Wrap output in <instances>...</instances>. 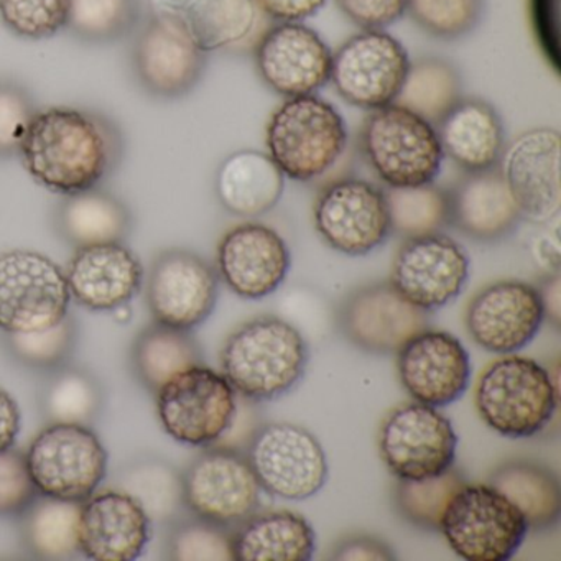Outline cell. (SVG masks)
I'll return each instance as SVG.
<instances>
[{
  "label": "cell",
  "instance_id": "1",
  "mask_svg": "<svg viewBox=\"0 0 561 561\" xmlns=\"http://www.w3.org/2000/svg\"><path fill=\"white\" fill-rule=\"evenodd\" d=\"M123 153V133L106 114L57 106L38 110L19 156L38 185L67 196L100 186Z\"/></svg>",
  "mask_w": 561,
  "mask_h": 561
},
{
  "label": "cell",
  "instance_id": "2",
  "mask_svg": "<svg viewBox=\"0 0 561 561\" xmlns=\"http://www.w3.org/2000/svg\"><path fill=\"white\" fill-rule=\"evenodd\" d=\"M308 359L310 350L297 328L277 317H261L228 337L221 374L244 399L268 402L304 379Z\"/></svg>",
  "mask_w": 561,
  "mask_h": 561
},
{
  "label": "cell",
  "instance_id": "3",
  "mask_svg": "<svg viewBox=\"0 0 561 561\" xmlns=\"http://www.w3.org/2000/svg\"><path fill=\"white\" fill-rule=\"evenodd\" d=\"M265 142L284 176L313 182L346 152V123L333 104L317 94L288 98L268 119Z\"/></svg>",
  "mask_w": 561,
  "mask_h": 561
},
{
  "label": "cell",
  "instance_id": "4",
  "mask_svg": "<svg viewBox=\"0 0 561 561\" xmlns=\"http://www.w3.org/2000/svg\"><path fill=\"white\" fill-rule=\"evenodd\" d=\"M550 370L527 357L508 356L485 369L476 389V409L485 425L505 438H531L553 419L560 399Z\"/></svg>",
  "mask_w": 561,
  "mask_h": 561
},
{
  "label": "cell",
  "instance_id": "5",
  "mask_svg": "<svg viewBox=\"0 0 561 561\" xmlns=\"http://www.w3.org/2000/svg\"><path fill=\"white\" fill-rule=\"evenodd\" d=\"M359 146L374 173L392 188L435 182L445 160L435 126L396 103L370 111Z\"/></svg>",
  "mask_w": 561,
  "mask_h": 561
},
{
  "label": "cell",
  "instance_id": "6",
  "mask_svg": "<svg viewBox=\"0 0 561 561\" xmlns=\"http://www.w3.org/2000/svg\"><path fill=\"white\" fill-rule=\"evenodd\" d=\"M439 531L468 561H507L527 537L524 514L491 484H465L446 505Z\"/></svg>",
  "mask_w": 561,
  "mask_h": 561
},
{
  "label": "cell",
  "instance_id": "7",
  "mask_svg": "<svg viewBox=\"0 0 561 561\" xmlns=\"http://www.w3.org/2000/svg\"><path fill=\"white\" fill-rule=\"evenodd\" d=\"M130 65L139 87L157 100H180L195 90L208 54L180 15L152 11L137 25Z\"/></svg>",
  "mask_w": 561,
  "mask_h": 561
},
{
  "label": "cell",
  "instance_id": "8",
  "mask_svg": "<svg viewBox=\"0 0 561 561\" xmlns=\"http://www.w3.org/2000/svg\"><path fill=\"white\" fill-rule=\"evenodd\" d=\"M71 294L67 275L41 252L0 254V331L32 333L68 317Z\"/></svg>",
  "mask_w": 561,
  "mask_h": 561
},
{
  "label": "cell",
  "instance_id": "9",
  "mask_svg": "<svg viewBox=\"0 0 561 561\" xmlns=\"http://www.w3.org/2000/svg\"><path fill=\"white\" fill-rule=\"evenodd\" d=\"M25 459L38 494L64 501H87L107 472V453L98 436L73 423L47 426Z\"/></svg>",
  "mask_w": 561,
  "mask_h": 561
},
{
  "label": "cell",
  "instance_id": "10",
  "mask_svg": "<svg viewBox=\"0 0 561 561\" xmlns=\"http://www.w3.org/2000/svg\"><path fill=\"white\" fill-rule=\"evenodd\" d=\"M157 412L163 430L176 442L208 446L234 423L238 393L222 374L198 364L157 392Z\"/></svg>",
  "mask_w": 561,
  "mask_h": 561
},
{
  "label": "cell",
  "instance_id": "11",
  "mask_svg": "<svg viewBox=\"0 0 561 561\" xmlns=\"http://www.w3.org/2000/svg\"><path fill=\"white\" fill-rule=\"evenodd\" d=\"M248 461L261 489L285 501H307L328 481L323 446L294 423L262 426L249 445Z\"/></svg>",
  "mask_w": 561,
  "mask_h": 561
},
{
  "label": "cell",
  "instance_id": "12",
  "mask_svg": "<svg viewBox=\"0 0 561 561\" xmlns=\"http://www.w3.org/2000/svg\"><path fill=\"white\" fill-rule=\"evenodd\" d=\"M458 435L448 416L435 407L412 402L397 407L383 420L379 453L399 481L435 478L453 468Z\"/></svg>",
  "mask_w": 561,
  "mask_h": 561
},
{
  "label": "cell",
  "instance_id": "13",
  "mask_svg": "<svg viewBox=\"0 0 561 561\" xmlns=\"http://www.w3.org/2000/svg\"><path fill=\"white\" fill-rule=\"evenodd\" d=\"M409 67V54L397 38L364 31L333 54L330 81L346 103L374 111L396 101Z\"/></svg>",
  "mask_w": 561,
  "mask_h": 561
},
{
  "label": "cell",
  "instance_id": "14",
  "mask_svg": "<svg viewBox=\"0 0 561 561\" xmlns=\"http://www.w3.org/2000/svg\"><path fill=\"white\" fill-rule=\"evenodd\" d=\"M313 219L321 239L351 257L370 254L390 236L386 193L366 180L341 179L324 186Z\"/></svg>",
  "mask_w": 561,
  "mask_h": 561
},
{
  "label": "cell",
  "instance_id": "15",
  "mask_svg": "<svg viewBox=\"0 0 561 561\" xmlns=\"http://www.w3.org/2000/svg\"><path fill=\"white\" fill-rule=\"evenodd\" d=\"M218 272L195 252L170 249L153 261L146 298L157 324L192 331L208 320L218 300Z\"/></svg>",
  "mask_w": 561,
  "mask_h": 561
},
{
  "label": "cell",
  "instance_id": "16",
  "mask_svg": "<svg viewBox=\"0 0 561 561\" xmlns=\"http://www.w3.org/2000/svg\"><path fill=\"white\" fill-rule=\"evenodd\" d=\"M182 482L186 507L219 527L241 524L261 501V485L248 458L231 448L203 453L182 476Z\"/></svg>",
  "mask_w": 561,
  "mask_h": 561
},
{
  "label": "cell",
  "instance_id": "17",
  "mask_svg": "<svg viewBox=\"0 0 561 561\" xmlns=\"http://www.w3.org/2000/svg\"><path fill=\"white\" fill-rule=\"evenodd\" d=\"M469 278V257L448 236L407 239L393 259L390 284L413 307L435 311L455 300Z\"/></svg>",
  "mask_w": 561,
  "mask_h": 561
},
{
  "label": "cell",
  "instance_id": "18",
  "mask_svg": "<svg viewBox=\"0 0 561 561\" xmlns=\"http://www.w3.org/2000/svg\"><path fill=\"white\" fill-rule=\"evenodd\" d=\"M261 80L284 98L310 96L330 83L333 54L301 22H282L259 38L254 51Z\"/></svg>",
  "mask_w": 561,
  "mask_h": 561
},
{
  "label": "cell",
  "instance_id": "19",
  "mask_svg": "<svg viewBox=\"0 0 561 561\" xmlns=\"http://www.w3.org/2000/svg\"><path fill=\"white\" fill-rule=\"evenodd\" d=\"M560 134L548 127L527 130L505 146L499 169L522 219L547 225L560 215Z\"/></svg>",
  "mask_w": 561,
  "mask_h": 561
},
{
  "label": "cell",
  "instance_id": "20",
  "mask_svg": "<svg viewBox=\"0 0 561 561\" xmlns=\"http://www.w3.org/2000/svg\"><path fill=\"white\" fill-rule=\"evenodd\" d=\"M545 321L535 285L502 280L482 288L466 311V328L482 350L514 354L531 343Z\"/></svg>",
  "mask_w": 561,
  "mask_h": 561
},
{
  "label": "cell",
  "instance_id": "21",
  "mask_svg": "<svg viewBox=\"0 0 561 561\" xmlns=\"http://www.w3.org/2000/svg\"><path fill=\"white\" fill-rule=\"evenodd\" d=\"M397 370L409 396L435 409L461 399L471 382V359L461 341L428 328L400 347Z\"/></svg>",
  "mask_w": 561,
  "mask_h": 561
},
{
  "label": "cell",
  "instance_id": "22",
  "mask_svg": "<svg viewBox=\"0 0 561 561\" xmlns=\"http://www.w3.org/2000/svg\"><path fill=\"white\" fill-rule=\"evenodd\" d=\"M218 277L245 300L275 294L287 280L290 249L275 229L244 222L222 236L216 254Z\"/></svg>",
  "mask_w": 561,
  "mask_h": 561
},
{
  "label": "cell",
  "instance_id": "23",
  "mask_svg": "<svg viewBox=\"0 0 561 561\" xmlns=\"http://www.w3.org/2000/svg\"><path fill=\"white\" fill-rule=\"evenodd\" d=\"M344 336L373 354H397L415 334L428 328L425 311L413 307L390 282L357 288L341 305Z\"/></svg>",
  "mask_w": 561,
  "mask_h": 561
},
{
  "label": "cell",
  "instance_id": "24",
  "mask_svg": "<svg viewBox=\"0 0 561 561\" xmlns=\"http://www.w3.org/2000/svg\"><path fill=\"white\" fill-rule=\"evenodd\" d=\"M71 298L93 311L126 307L144 284V267L123 242L77 249L68 264Z\"/></svg>",
  "mask_w": 561,
  "mask_h": 561
},
{
  "label": "cell",
  "instance_id": "25",
  "mask_svg": "<svg viewBox=\"0 0 561 561\" xmlns=\"http://www.w3.org/2000/svg\"><path fill=\"white\" fill-rule=\"evenodd\" d=\"M149 538V515L130 495L111 491L83 502L78 540L80 553L90 560H137Z\"/></svg>",
  "mask_w": 561,
  "mask_h": 561
},
{
  "label": "cell",
  "instance_id": "26",
  "mask_svg": "<svg viewBox=\"0 0 561 561\" xmlns=\"http://www.w3.org/2000/svg\"><path fill=\"white\" fill-rule=\"evenodd\" d=\"M449 225L474 241L507 238L522 215L501 169L466 173L448 192Z\"/></svg>",
  "mask_w": 561,
  "mask_h": 561
},
{
  "label": "cell",
  "instance_id": "27",
  "mask_svg": "<svg viewBox=\"0 0 561 561\" xmlns=\"http://www.w3.org/2000/svg\"><path fill=\"white\" fill-rule=\"evenodd\" d=\"M443 153L466 173L495 169L505 150L497 111L478 98H462L435 126Z\"/></svg>",
  "mask_w": 561,
  "mask_h": 561
},
{
  "label": "cell",
  "instance_id": "28",
  "mask_svg": "<svg viewBox=\"0 0 561 561\" xmlns=\"http://www.w3.org/2000/svg\"><path fill=\"white\" fill-rule=\"evenodd\" d=\"M215 186L219 203L231 215L259 218L280 202L285 176L268 153L238 150L222 160Z\"/></svg>",
  "mask_w": 561,
  "mask_h": 561
},
{
  "label": "cell",
  "instance_id": "29",
  "mask_svg": "<svg viewBox=\"0 0 561 561\" xmlns=\"http://www.w3.org/2000/svg\"><path fill=\"white\" fill-rule=\"evenodd\" d=\"M231 541L236 561H308L317 550L314 528L290 511L251 515Z\"/></svg>",
  "mask_w": 561,
  "mask_h": 561
},
{
  "label": "cell",
  "instance_id": "30",
  "mask_svg": "<svg viewBox=\"0 0 561 561\" xmlns=\"http://www.w3.org/2000/svg\"><path fill=\"white\" fill-rule=\"evenodd\" d=\"M153 11L180 15L206 54L231 50L252 37L261 11L254 0H149Z\"/></svg>",
  "mask_w": 561,
  "mask_h": 561
},
{
  "label": "cell",
  "instance_id": "31",
  "mask_svg": "<svg viewBox=\"0 0 561 561\" xmlns=\"http://www.w3.org/2000/svg\"><path fill=\"white\" fill-rule=\"evenodd\" d=\"M58 234L75 248L124 242L133 228L129 209L113 193L91 188L65 196L55 215Z\"/></svg>",
  "mask_w": 561,
  "mask_h": 561
},
{
  "label": "cell",
  "instance_id": "32",
  "mask_svg": "<svg viewBox=\"0 0 561 561\" xmlns=\"http://www.w3.org/2000/svg\"><path fill=\"white\" fill-rule=\"evenodd\" d=\"M497 489L524 514L528 527L547 530L558 524L561 514V491L557 476L534 461H511L491 476Z\"/></svg>",
  "mask_w": 561,
  "mask_h": 561
},
{
  "label": "cell",
  "instance_id": "33",
  "mask_svg": "<svg viewBox=\"0 0 561 561\" xmlns=\"http://www.w3.org/2000/svg\"><path fill=\"white\" fill-rule=\"evenodd\" d=\"M462 83L455 65L442 58L410 61L409 71L393 103L436 126L459 101Z\"/></svg>",
  "mask_w": 561,
  "mask_h": 561
},
{
  "label": "cell",
  "instance_id": "34",
  "mask_svg": "<svg viewBox=\"0 0 561 561\" xmlns=\"http://www.w3.org/2000/svg\"><path fill=\"white\" fill-rule=\"evenodd\" d=\"M133 359L144 386L157 393L176 374L202 364V353L188 331L156 323L137 337Z\"/></svg>",
  "mask_w": 561,
  "mask_h": 561
},
{
  "label": "cell",
  "instance_id": "35",
  "mask_svg": "<svg viewBox=\"0 0 561 561\" xmlns=\"http://www.w3.org/2000/svg\"><path fill=\"white\" fill-rule=\"evenodd\" d=\"M83 502L42 495L25 508L22 531L28 550L41 558H67L80 553L78 527Z\"/></svg>",
  "mask_w": 561,
  "mask_h": 561
},
{
  "label": "cell",
  "instance_id": "36",
  "mask_svg": "<svg viewBox=\"0 0 561 561\" xmlns=\"http://www.w3.org/2000/svg\"><path fill=\"white\" fill-rule=\"evenodd\" d=\"M387 208H389L390 234L413 239L436 234L449 225L448 192L439 186L428 185L387 186Z\"/></svg>",
  "mask_w": 561,
  "mask_h": 561
},
{
  "label": "cell",
  "instance_id": "37",
  "mask_svg": "<svg viewBox=\"0 0 561 561\" xmlns=\"http://www.w3.org/2000/svg\"><path fill=\"white\" fill-rule=\"evenodd\" d=\"M142 0H70L67 28L84 44L106 45L134 34Z\"/></svg>",
  "mask_w": 561,
  "mask_h": 561
},
{
  "label": "cell",
  "instance_id": "38",
  "mask_svg": "<svg viewBox=\"0 0 561 561\" xmlns=\"http://www.w3.org/2000/svg\"><path fill=\"white\" fill-rule=\"evenodd\" d=\"M121 492L130 495L150 520H169L185 504L182 476L162 461H144L127 469Z\"/></svg>",
  "mask_w": 561,
  "mask_h": 561
},
{
  "label": "cell",
  "instance_id": "39",
  "mask_svg": "<svg viewBox=\"0 0 561 561\" xmlns=\"http://www.w3.org/2000/svg\"><path fill=\"white\" fill-rule=\"evenodd\" d=\"M465 484V478L455 468H449L435 478L399 481L396 491L397 507L415 527L438 530L446 505Z\"/></svg>",
  "mask_w": 561,
  "mask_h": 561
},
{
  "label": "cell",
  "instance_id": "40",
  "mask_svg": "<svg viewBox=\"0 0 561 561\" xmlns=\"http://www.w3.org/2000/svg\"><path fill=\"white\" fill-rule=\"evenodd\" d=\"M100 407V387L83 370H58L45 390V413L54 423L84 425L96 416Z\"/></svg>",
  "mask_w": 561,
  "mask_h": 561
},
{
  "label": "cell",
  "instance_id": "41",
  "mask_svg": "<svg viewBox=\"0 0 561 561\" xmlns=\"http://www.w3.org/2000/svg\"><path fill=\"white\" fill-rule=\"evenodd\" d=\"M484 0H407V12L432 37L456 41L474 31Z\"/></svg>",
  "mask_w": 561,
  "mask_h": 561
},
{
  "label": "cell",
  "instance_id": "42",
  "mask_svg": "<svg viewBox=\"0 0 561 561\" xmlns=\"http://www.w3.org/2000/svg\"><path fill=\"white\" fill-rule=\"evenodd\" d=\"M70 0H0V22L15 37L47 41L67 28Z\"/></svg>",
  "mask_w": 561,
  "mask_h": 561
},
{
  "label": "cell",
  "instance_id": "43",
  "mask_svg": "<svg viewBox=\"0 0 561 561\" xmlns=\"http://www.w3.org/2000/svg\"><path fill=\"white\" fill-rule=\"evenodd\" d=\"M73 320L70 314L55 327L32 333H8V347L15 359L34 369H57L70 356L75 344Z\"/></svg>",
  "mask_w": 561,
  "mask_h": 561
},
{
  "label": "cell",
  "instance_id": "44",
  "mask_svg": "<svg viewBox=\"0 0 561 561\" xmlns=\"http://www.w3.org/2000/svg\"><path fill=\"white\" fill-rule=\"evenodd\" d=\"M37 113V104L24 87L0 80V159L21 153Z\"/></svg>",
  "mask_w": 561,
  "mask_h": 561
},
{
  "label": "cell",
  "instance_id": "45",
  "mask_svg": "<svg viewBox=\"0 0 561 561\" xmlns=\"http://www.w3.org/2000/svg\"><path fill=\"white\" fill-rule=\"evenodd\" d=\"M170 557L180 561H231V535L225 527L198 520L180 525L170 540Z\"/></svg>",
  "mask_w": 561,
  "mask_h": 561
},
{
  "label": "cell",
  "instance_id": "46",
  "mask_svg": "<svg viewBox=\"0 0 561 561\" xmlns=\"http://www.w3.org/2000/svg\"><path fill=\"white\" fill-rule=\"evenodd\" d=\"M37 494L24 453L0 451V515L24 514Z\"/></svg>",
  "mask_w": 561,
  "mask_h": 561
},
{
  "label": "cell",
  "instance_id": "47",
  "mask_svg": "<svg viewBox=\"0 0 561 561\" xmlns=\"http://www.w3.org/2000/svg\"><path fill=\"white\" fill-rule=\"evenodd\" d=\"M336 4L363 31H383L407 14V0H336Z\"/></svg>",
  "mask_w": 561,
  "mask_h": 561
},
{
  "label": "cell",
  "instance_id": "48",
  "mask_svg": "<svg viewBox=\"0 0 561 561\" xmlns=\"http://www.w3.org/2000/svg\"><path fill=\"white\" fill-rule=\"evenodd\" d=\"M531 21L541 50L558 70L557 0H531Z\"/></svg>",
  "mask_w": 561,
  "mask_h": 561
},
{
  "label": "cell",
  "instance_id": "49",
  "mask_svg": "<svg viewBox=\"0 0 561 561\" xmlns=\"http://www.w3.org/2000/svg\"><path fill=\"white\" fill-rule=\"evenodd\" d=\"M265 18L277 22H304L313 18L327 4V0H254Z\"/></svg>",
  "mask_w": 561,
  "mask_h": 561
},
{
  "label": "cell",
  "instance_id": "50",
  "mask_svg": "<svg viewBox=\"0 0 561 561\" xmlns=\"http://www.w3.org/2000/svg\"><path fill=\"white\" fill-rule=\"evenodd\" d=\"M333 560L341 561H389L396 553L386 541L373 537H354L344 540L334 551Z\"/></svg>",
  "mask_w": 561,
  "mask_h": 561
},
{
  "label": "cell",
  "instance_id": "51",
  "mask_svg": "<svg viewBox=\"0 0 561 561\" xmlns=\"http://www.w3.org/2000/svg\"><path fill=\"white\" fill-rule=\"evenodd\" d=\"M21 430V412L18 402L0 389V451L12 448Z\"/></svg>",
  "mask_w": 561,
  "mask_h": 561
},
{
  "label": "cell",
  "instance_id": "52",
  "mask_svg": "<svg viewBox=\"0 0 561 561\" xmlns=\"http://www.w3.org/2000/svg\"><path fill=\"white\" fill-rule=\"evenodd\" d=\"M540 295L541 305H543L545 318H548L554 328H560L561 323V278L558 272L548 274L537 287Z\"/></svg>",
  "mask_w": 561,
  "mask_h": 561
}]
</instances>
